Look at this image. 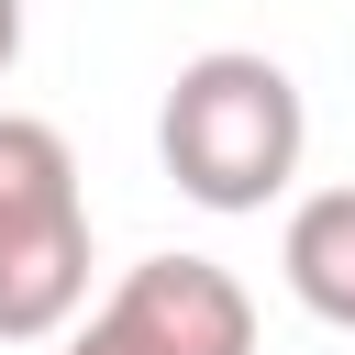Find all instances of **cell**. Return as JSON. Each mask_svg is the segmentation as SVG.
Wrapping results in <instances>:
<instances>
[{"label": "cell", "instance_id": "6da1fadb", "mask_svg": "<svg viewBox=\"0 0 355 355\" xmlns=\"http://www.w3.org/2000/svg\"><path fill=\"white\" fill-rule=\"evenodd\" d=\"M300 144H311V111H300V78L255 44H211L166 78V111H155V155L178 178V200L200 211H266L288 178H300Z\"/></svg>", "mask_w": 355, "mask_h": 355}, {"label": "cell", "instance_id": "7a4b0ae2", "mask_svg": "<svg viewBox=\"0 0 355 355\" xmlns=\"http://www.w3.org/2000/svg\"><path fill=\"white\" fill-rule=\"evenodd\" d=\"M89 300V200L55 122L0 111V344L78 333Z\"/></svg>", "mask_w": 355, "mask_h": 355}, {"label": "cell", "instance_id": "3957f363", "mask_svg": "<svg viewBox=\"0 0 355 355\" xmlns=\"http://www.w3.org/2000/svg\"><path fill=\"white\" fill-rule=\"evenodd\" d=\"M67 355H255V300L211 255H144L67 333Z\"/></svg>", "mask_w": 355, "mask_h": 355}, {"label": "cell", "instance_id": "277c9868", "mask_svg": "<svg viewBox=\"0 0 355 355\" xmlns=\"http://www.w3.org/2000/svg\"><path fill=\"white\" fill-rule=\"evenodd\" d=\"M277 266H288V300L333 333H355V178L344 189H311L277 233Z\"/></svg>", "mask_w": 355, "mask_h": 355}, {"label": "cell", "instance_id": "5b68a950", "mask_svg": "<svg viewBox=\"0 0 355 355\" xmlns=\"http://www.w3.org/2000/svg\"><path fill=\"white\" fill-rule=\"evenodd\" d=\"M11 55H22V0H0V78H11Z\"/></svg>", "mask_w": 355, "mask_h": 355}]
</instances>
